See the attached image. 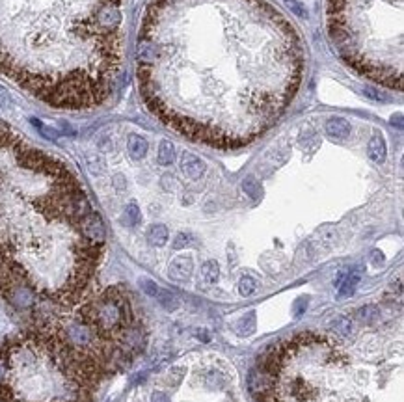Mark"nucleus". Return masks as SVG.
Listing matches in <instances>:
<instances>
[{"label": "nucleus", "mask_w": 404, "mask_h": 402, "mask_svg": "<svg viewBox=\"0 0 404 402\" xmlns=\"http://www.w3.org/2000/svg\"><path fill=\"white\" fill-rule=\"evenodd\" d=\"M304 47L265 0H153L136 45L140 93L168 127L241 147L292 101Z\"/></svg>", "instance_id": "f257e3e1"}, {"label": "nucleus", "mask_w": 404, "mask_h": 402, "mask_svg": "<svg viewBox=\"0 0 404 402\" xmlns=\"http://www.w3.org/2000/svg\"><path fill=\"white\" fill-rule=\"evenodd\" d=\"M339 337L304 332L259 358L261 402H403L401 326Z\"/></svg>", "instance_id": "f03ea898"}, {"label": "nucleus", "mask_w": 404, "mask_h": 402, "mask_svg": "<svg viewBox=\"0 0 404 402\" xmlns=\"http://www.w3.org/2000/svg\"><path fill=\"white\" fill-rule=\"evenodd\" d=\"M99 369L64 332L30 328L0 346V402H92Z\"/></svg>", "instance_id": "7ed1b4c3"}, {"label": "nucleus", "mask_w": 404, "mask_h": 402, "mask_svg": "<svg viewBox=\"0 0 404 402\" xmlns=\"http://www.w3.org/2000/svg\"><path fill=\"white\" fill-rule=\"evenodd\" d=\"M328 34L354 71L403 88V0H328Z\"/></svg>", "instance_id": "20e7f679"}, {"label": "nucleus", "mask_w": 404, "mask_h": 402, "mask_svg": "<svg viewBox=\"0 0 404 402\" xmlns=\"http://www.w3.org/2000/svg\"><path fill=\"white\" fill-rule=\"evenodd\" d=\"M181 169H183V173L188 177L190 181H198V179H201V175L205 173V162H203L199 156L184 151L183 156H181Z\"/></svg>", "instance_id": "39448f33"}, {"label": "nucleus", "mask_w": 404, "mask_h": 402, "mask_svg": "<svg viewBox=\"0 0 404 402\" xmlns=\"http://www.w3.org/2000/svg\"><path fill=\"white\" fill-rule=\"evenodd\" d=\"M192 270H194V259L190 255H177L170 265V277L184 281L192 275Z\"/></svg>", "instance_id": "423d86ee"}, {"label": "nucleus", "mask_w": 404, "mask_h": 402, "mask_svg": "<svg viewBox=\"0 0 404 402\" xmlns=\"http://www.w3.org/2000/svg\"><path fill=\"white\" fill-rule=\"evenodd\" d=\"M367 155L369 158L376 164H382L386 160L388 155V149H386V140H384L382 134H375L367 145Z\"/></svg>", "instance_id": "0eeeda50"}, {"label": "nucleus", "mask_w": 404, "mask_h": 402, "mask_svg": "<svg viewBox=\"0 0 404 402\" xmlns=\"http://www.w3.org/2000/svg\"><path fill=\"white\" fill-rule=\"evenodd\" d=\"M127 149H129V155L133 160H142L143 156L147 155V140L140 136V134H131L127 140Z\"/></svg>", "instance_id": "6e6552de"}, {"label": "nucleus", "mask_w": 404, "mask_h": 402, "mask_svg": "<svg viewBox=\"0 0 404 402\" xmlns=\"http://www.w3.org/2000/svg\"><path fill=\"white\" fill-rule=\"evenodd\" d=\"M326 133L332 138L345 140L350 134V123L347 120H343V118H332V120L326 121Z\"/></svg>", "instance_id": "1a4fd4ad"}, {"label": "nucleus", "mask_w": 404, "mask_h": 402, "mask_svg": "<svg viewBox=\"0 0 404 402\" xmlns=\"http://www.w3.org/2000/svg\"><path fill=\"white\" fill-rule=\"evenodd\" d=\"M168 237H170L168 227L162 226V224H153V226L147 229V240L151 246H156V248L164 246V244L168 242Z\"/></svg>", "instance_id": "9d476101"}, {"label": "nucleus", "mask_w": 404, "mask_h": 402, "mask_svg": "<svg viewBox=\"0 0 404 402\" xmlns=\"http://www.w3.org/2000/svg\"><path fill=\"white\" fill-rule=\"evenodd\" d=\"M330 328H332V333H335V335H339V337H348V335L352 333L354 324H352L350 317H347V315H339L337 318H333L332 320Z\"/></svg>", "instance_id": "9b49d317"}, {"label": "nucleus", "mask_w": 404, "mask_h": 402, "mask_svg": "<svg viewBox=\"0 0 404 402\" xmlns=\"http://www.w3.org/2000/svg\"><path fill=\"white\" fill-rule=\"evenodd\" d=\"M156 160H158V164H160V166H170V164L175 160V149H173V143H171L170 140L160 141Z\"/></svg>", "instance_id": "f8f14e48"}, {"label": "nucleus", "mask_w": 404, "mask_h": 402, "mask_svg": "<svg viewBox=\"0 0 404 402\" xmlns=\"http://www.w3.org/2000/svg\"><path fill=\"white\" fill-rule=\"evenodd\" d=\"M220 277V267L216 261H207L203 263L201 267V279L207 283V285H214Z\"/></svg>", "instance_id": "ddd939ff"}, {"label": "nucleus", "mask_w": 404, "mask_h": 402, "mask_svg": "<svg viewBox=\"0 0 404 402\" xmlns=\"http://www.w3.org/2000/svg\"><path fill=\"white\" fill-rule=\"evenodd\" d=\"M358 318L365 322V326H375L380 318V309L376 305H365L362 309L358 311Z\"/></svg>", "instance_id": "4468645a"}, {"label": "nucleus", "mask_w": 404, "mask_h": 402, "mask_svg": "<svg viewBox=\"0 0 404 402\" xmlns=\"http://www.w3.org/2000/svg\"><path fill=\"white\" fill-rule=\"evenodd\" d=\"M358 283H360V274H358V272H350V274L347 275V279L339 285V296H350V294H354Z\"/></svg>", "instance_id": "2eb2a0df"}, {"label": "nucleus", "mask_w": 404, "mask_h": 402, "mask_svg": "<svg viewBox=\"0 0 404 402\" xmlns=\"http://www.w3.org/2000/svg\"><path fill=\"white\" fill-rule=\"evenodd\" d=\"M156 300H158V303L162 305L164 309H168V311H175L179 307L177 296H175V294H171L170 290L160 289V290H158V294H156Z\"/></svg>", "instance_id": "dca6fc26"}, {"label": "nucleus", "mask_w": 404, "mask_h": 402, "mask_svg": "<svg viewBox=\"0 0 404 402\" xmlns=\"http://www.w3.org/2000/svg\"><path fill=\"white\" fill-rule=\"evenodd\" d=\"M237 330L242 335H250V333L256 330V313L250 311L246 317H242L239 322H237Z\"/></svg>", "instance_id": "f3484780"}, {"label": "nucleus", "mask_w": 404, "mask_h": 402, "mask_svg": "<svg viewBox=\"0 0 404 402\" xmlns=\"http://www.w3.org/2000/svg\"><path fill=\"white\" fill-rule=\"evenodd\" d=\"M242 188H244V192H246L252 199L261 198V184H259V181H257L256 177H246V179L242 181Z\"/></svg>", "instance_id": "a211bd4d"}, {"label": "nucleus", "mask_w": 404, "mask_h": 402, "mask_svg": "<svg viewBox=\"0 0 404 402\" xmlns=\"http://www.w3.org/2000/svg\"><path fill=\"white\" fill-rule=\"evenodd\" d=\"M239 290H241L242 296H252L257 290V281L252 275H244V277H241V281H239Z\"/></svg>", "instance_id": "6ab92c4d"}, {"label": "nucleus", "mask_w": 404, "mask_h": 402, "mask_svg": "<svg viewBox=\"0 0 404 402\" xmlns=\"http://www.w3.org/2000/svg\"><path fill=\"white\" fill-rule=\"evenodd\" d=\"M140 218H142V214H140L138 205H136L135 201L129 203L127 209H125V222H127V226H136V224L140 222Z\"/></svg>", "instance_id": "aec40b11"}, {"label": "nucleus", "mask_w": 404, "mask_h": 402, "mask_svg": "<svg viewBox=\"0 0 404 402\" xmlns=\"http://www.w3.org/2000/svg\"><path fill=\"white\" fill-rule=\"evenodd\" d=\"M140 287H142V290L145 294H149V296H153V298H156L158 290H160V287H156V283L151 281V279H140Z\"/></svg>", "instance_id": "412c9836"}, {"label": "nucleus", "mask_w": 404, "mask_h": 402, "mask_svg": "<svg viewBox=\"0 0 404 402\" xmlns=\"http://www.w3.org/2000/svg\"><path fill=\"white\" fill-rule=\"evenodd\" d=\"M188 242H190V237H188V235L179 233L177 237H175V240H173V250H183Z\"/></svg>", "instance_id": "4be33fe9"}, {"label": "nucleus", "mask_w": 404, "mask_h": 402, "mask_svg": "<svg viewBox=\"0 0 404 402\" xmlns=\"http://www.w3.org/2000/svg\"><path fill=\"white\" fill-rule=\"evenodd\" d=\"M305 307H307V298H300V300L296 302V305H294L296 317H302V313L305 311Z\"/></svg>", "instance_id": "5701e85b"}, {"label": "nucleus", "mask_w": 404, "mask_h": 402, "mask_svg": "<svg viewBox=\"0 0 404 402\" xmlns=\"http://www.w3.org/2000/svg\"><path fill=\"white\" fill-rule=\"evenodd\" d=\"M151 402H170V399L164 395V393H155L153 399H151Z\"/></svg>", "instance_id": "b1692460"}]
</instances>
